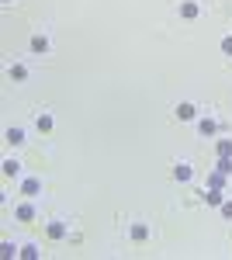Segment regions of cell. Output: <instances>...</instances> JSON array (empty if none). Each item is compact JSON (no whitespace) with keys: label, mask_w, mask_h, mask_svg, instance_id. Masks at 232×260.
<instances>
[{"label":"cell","mask_w":232,"mask_h":260,"mask_svg":"<svg viewBox=\"0 0 232 260\" xmlns=\"http://www.w3.org/2000/svg\"><path fill=\"white\" fill-rule=\"evenodd\" d=\"M49 240H66V222H62V219L49 222Z\"/></svg>","instance_id":"9c48e42d"},{"label":"cell","mask_w":232,"mask_h":260,"mask_svg":"<svg viewBox=\"0 0 232 260\" xmlns=\"http://www.w3.org/2000/svg\"><path fill=\"white\" fill-rule=\"evenodd\" d=\"M39 191H42V180H35V177L21 180V194H24V198H39Z\"/></svg>","instance_id":"5b68a950"},{"label":"cell","mask_w":232,"mask_h":260,"mask_svg":"<svg viewBox=\"0 0 232 260\" xmlns=\"http://www.w3.org/2000/svg\"><path fill=\"white\" fill-rule=\"evenodd\" d=\"M35 128H39V132H52V115H49V111H39V115H35Z\"/></svg>","instance_id":"7c38bea8"},{"label":"cell","mask_w":232,"mask_h":260,"mask_svg":"<svg viewBox=\"0 0 232 260\" xmlns=\"http://www.w3.org/2000/svg\"><path fill=\"white\" fill-rule=\"evenodd\" d=\"M0 253H4V257H14V253H21V250H18V246H14L11 240H4V246H0Z\"/></svg>","instance_id":"9a60e30c"},{"label":"cell","mask_w":232,"mask_h":260,"mask_svg":"<svg viewBox=\"0 0 232 260\" xmlns=\"http://www.w3.org/2000/svg\"><path fill=\"white\" fill-rule=\"evenodd\" d=\"M222 215H225V219H232V201H222Z\"/></svg>","instance_id":"ac0fdd59"},{"label":"cell","mask_w":232,"mask_h":260,"mask_svg":"<svg viewBox=\"0 0 232 260\" xmlns=\"http://www.w3.org/2000/svg\"><path fill=\"white\" fill-rule=\"evenodd\" d=\"M197 132H201L205 139H212L215 132H218V121L215 118H197Z\"/></svg>","instance_id":"ba28073f"},{"label":"cell","mask_w":232,"mask_h":260,"mask_svg":"<svg viewBox=\"0 0 232 260\" xmlns=\"http://www.w3.org/2000/svg\"><path fill=\"white\" fill-rule=\"evenodd\" d=\"M21 257L35 260V257H39V246H35V243H24V246H21Z\"/></svg>","instance_id":"5bb4252c"},{"label":"cell","mask_w":232,"mask_h":260,"mask_svg":"<svg viewBox=\"0 0 232 260\" xmlns=\"http://www.w3.org/2000/svg\"><path fill=\"white\" fill-rule=\"evenodd\" d=\"M4 139H7V146H24V128H21V125H11V128L4 132Z\"/></svg>","instance_id":"8992f818"},{"label":"cell","mask_w":232,"mask_h":260,"mask_svg":"<svg viewBox=\"0 0 232 260\" xmlns=\"http://www.w3.org/2000/svg\"><path fill=\"white\" fill-rule=\"evenodd\" d=\"M170 174H174V180H180V184H187V180L194 177V170H191V163H187V160H177Z\"/></svg>","instance_id":"6da1fadb"},{"label":"cell","mask_w":232,"mask_h":260,"mask_svg":"<svg viewBox=\"0 0 232 260\" xmlns=\"http://www.w3.org/2000/svg\"><path fill=\"white\" fill-rule=\"evenodd\" d=\"M14 219H18V222H31V219H35V205H31V201L18 205V208H14Z\"/></svg>","instance_id":"52a82bcc"},{"label":"cell","mask_w":232,"mask_h":260,"mask_svg":"<svg viewBox=\"0 0 232 260\" xmlns=\"http://www.w3.org/2000/svg\"><path fill=\"white\" fill-rule=\"evenodd\" d=\"M201 198L208 201V205H222V194H215V191H201Z\"/></svg>","instance_id":"2e32d148"},{"label":"cell","mask_w":232,"mask_h":260,"mask_svg":"<svg viewBox=\"0 0 232 260\" xmlns=\"http://www.w3.org/2000/svg\"><path fill=\"white\" fill-rule=\"evenodd\" d=\"M49 45H52V42H49V35H45V31L31 35V52H35V56H45V52H49Z\"/></svg>","instance_id":"277c9868"},{"label":"cell","mask_w":232,"mask_h":260,"mask_svg":"<svg viewBox=\"0 0 232 260\" xmlns=\"http://www.w3.org/2000/svg\"><path fill=\"white\" fill-rule=\"evenodd\" d=\"M222 56H229V59H232V35L222 39Z\"/></svg>","instance_id":"e0dca14e"},{"label":"cell","mask_w":232,"mask_h":260,"mask_svg":"<svg viewBox=\"0 0 232 260\" xmlns=\"http://www.w3.org/2000/svg\"><path fill=\"white\" fill-rule=\"evenodd\" d=\"M7 77H11L14 83H24L28 77H31V70H28L24 62H11V66H7Z\"/></svg>","instance_id":"7a4b0ae2"},{"label":"cell","mask_w":232,"mask_h":260,"mask_svg":"<svg viewBox=\"0 0 232 260\" xmlns=\"http://www.w3.org/2000/svg\"><path fill=\"white\" fill-rule=\"evenodd\" d=\"M128 236H132V240H136V243L149 240V225H146V222H136V225L128 229Z\"/></svg>","instance_id":"8fae6325"},{"label":"cell","mask_w":232,"mask_h":260,"mask_svg":"<svg viewBox=\"0 0 232 260\" xmlns=\"http://www.w3.org/2000/svg\"><path fill=\"white\" fill-rule=\"evenodd\" d=\"M174 115H177L180 121H194V118H197V108H194L191 101H180V104L174 108Z\"/></svg>","instance_id":"3957f363"},{"label":"cell","mask_w":232,"mask_h":260,"mask_svg":"<svg viewBox=\"0 0 232 260\" xmlns=\"http://www.w3.org/2000/svg\"><path fill=\"white\" fill-rule=\"evenodd\" d=\"M18 174H21L18 160H4V177H18Z\"/></svg>","instance_id":"4fadbf2b"},{"label":"cell","mask_w":232,"mask_h":260,"mask_svg":"<svg viewBox=\"0 0 232 260\" xmlns=\"http://www.w3.org/2000/svg\"><path fill=\"white\" fill-rule=\"evenodd\" d=\"M177 11H180V18H197V14H201V7H197L194 0H180Z\"/></svg>","instance_id":"30bf717a"}]
</instances>
